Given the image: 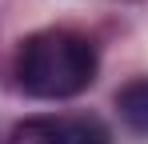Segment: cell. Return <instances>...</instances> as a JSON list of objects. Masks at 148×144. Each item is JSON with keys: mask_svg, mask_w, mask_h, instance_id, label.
<instances>
[{"mask_svg": "<svg viewBox=\"0 0 148 144\" xmlns=\"http://www.w3.org/2000/svg\"><path fill=\"white\" fill-rule=\"evenodd\" d=\"M12 144H56V116H28L12 128Z\"/></svg>", "mask_w": 148, "mask_h": 144, "instance_id": "obj_4", "label": "cell"}, {"mask_svg": "<svg viewBox=\"0 0 148 144\" xmlns=\"http://www.w3.org/2000/svg\"><path fill=\"white\" fill-rule=\"evenodd\" d=\"M96 44L72 28H40L20 40L16 84L32 100H72L96 80Z\"/></svg>", "mask_w": 148, "mask_h": 144, "instance_id": "obj_1", "label": "cell"}, {"mask_svg": "<svg viewBox=\"0 0 148 144\" xmlns=\"http://www.w3.org/2000/svg\"><path fill=\"white\" fill-rule=\"evenodd\" d=\"M116 112H120V120L136 136H148V76L128 80L116 92Z\"/></svg>", "mask_w": 148, "mask_h": 144, "instance_id": "obj_2", "label": "cell"}, {"mask_svg": "<svg viewBox=\"0 0 148 144\" xmlns=\"http://www.w3.org/2000/svg\"><path fill=\"white\" fill-rule=\"evenodd\" d=\"M56 144H112V136L96 116H56Z\"/></svg>", "mask_w": 148, "mask_h": 144, "instance_id": "obj_3", "label": "cell"}]
</instances>
